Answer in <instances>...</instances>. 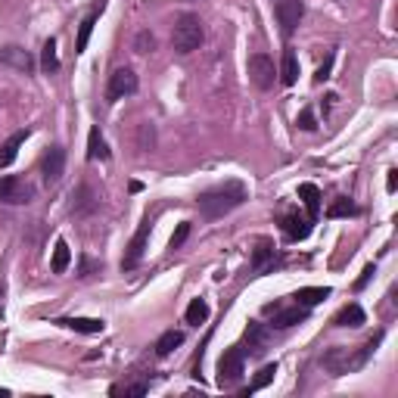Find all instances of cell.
I'll return each mask as SVG.
<instances>
[{"label":"cell","instance_id":"6da1fadb","mask_svg":"<svg viewBox=\"0 0 398 398\" xmlns=\"http://www.w3.org/2000/svg\"><path fill=\"white\" fill-rule=\"evenodd\" d=\"M246 196L249 193H246V184H243V181H224V184H218V187L199 193L196 205H199V212H202L209 221H215V218H224L228 212L240 209V205L246 202Z\"/></svg>","mask_w":398,"mask_h":398},{"label":"cell","instance_id":"7a4b0ae2","mask_svg":"<svg viewBox=\"0 0 398 398\" xmlns=\"http://www.w3.org/2000/svg\"><path fill=\"white\" fill-rule=\"evenodd\" d=\"M380 342H383V330H376V333L361 346V351H351L346 346H333V349L324 351L321 364H324V370H330L333 376L351 374V370H358V367H364V364H367V358L374 355Z\"/></svg>","mask_w":398,"mask_h":398},{"label":"cell","instance_id":"3957f363","mask_svg":"<svg viewBox=\"0 0 398 398\" xmlns=\"http://www.w3.org/2000/svg\"><path fill=\"white\" fill-rule=\"evenodd\" d=\"M202 41H205L202 19H199L196 13H181L177 22H175V31H171V44H175V50L181 53V56H187V53L202 47Z\"/></svg>","mask_w":398,"mask_h":398},{"label":"cell","instance_id":"277c9868","mask_svg":"<svg viewBox=\"0 0 398 398\" xmlns=\"http://www.w3.org/2000/svg\"><path fill=\"white\" fill-rule=\"evenodd\" d=\"M243 361H246V351L243 346H230L228 351L221 355V361H218V386H234L237 380L243 376Z\"/></svg>","mask_w":398,"mask_h":398},{"label":"cell","instance_id":"5b68a950","mask_svg":"<svg viewBox=\"0 0 398 398\" xmlns=\"http://www.w3.org/2000/svg\"><path fill=\"white\" fill-rule=\"evenodd\" d=\"M35 199V187L29 181L16 175H6L0 177V202H10V205H25Z\"/></svg>","mask_w":398,"mask_h":398},{"label":"cell","instance_id":"8992f818","mask_svg":"<svg viewBox=\"0 0 398 398\" xmlns=\"http://www.w3.org/2000/svg\"><path fill=\"white\" fill-rule=\"evenodd\" d=\"M274 59L268 56V53H252L249 56V81L255 84L258 90H271L274 88Z\"/></svg>","mask_w":398,"mask_h":398},{"label":"cell","instance_id":"52a82bcc","mask_svg":"<svg viewBox=\"0 0 398 398\" xmlns=\"http://www.w3.org/2000/svg\"><path fill=\"white\" fill-rule=\"evenodd\" d=\"M137 88H141V81H137L134 69H116L109 75V88H106V97L116 103V100H125L131 94H137Z\"/></svg>","mask_w":398,"mask_h":398},{"label":"cell","instance_id":"ba28073f","mask_svg":"<svg viewBox=\"0 0 398 398\" xmlns=\"http://www.w3.org/2000/svg\"><path fill=\"white\" fill-rule=\"evenodd\" d=\"M277 22H280V31L283 35H293V31L298 29V22H302L305 16V3L302 0H277Z\"/></svg>","mask_w":398,"mask_h":398},{"label":"cell","instance_id":"9c48e42d","mask_svg":"<svg viewBox=\"0 0 398 398\" xmlns=\"http://www.w3.org/2000/svg\"><path fill=\"white\" fill-rule=\"evenodd\" d=\"M150 230H152V221H150V218H143V224H141V228H137L134 240L128 243V252H125V258H122V268H125V271H131V268H137V264H141L143 252H147Z\"/></svg>","mask_w":398,"mask_h":398},{"label":"cell","instance_id":"30bf717a","mask_svg":"<svg viewBox=\"0 0 398 398\" xmlns=\"http://www.w3.org/2000/svg\"><path fill=\"white\" fill-rule=\"evenodd\" d=\"M97 209H100V196L94 193L90 184H81V187L75 190V196H72V215H75V218H88V215H94Z\"/></svg>","mask_w":398,"mask_h":398},{"label":"cell","instance_id":"8fae6325","mask_svg":"<svg viewBox=\"0 0 398 398\" xmlns=\"http://www.w3.org/2000/svg\"><path fill=\"white\" fill-rule=\"evenodd\" d=\"M311 224L315 221H311L308 215H298V212H283L280 215V228L289 240H305V237L311 234Z\"/></svg>","mask_w":398,"mask_h":398},{"label":"cell","instance_id":"7c38bea8","mask_svg":"<svg viewBox=\"0 0 398 398\" xmlns=\"http://www.w3.org/2000/svg\"><path fill=\"white\" fill-rule=\"evenodd\" d=\"M65 171V150L63 147H50L44 152V162H41V175L47 184H56Z\"/></svg>","mask_w":398,"mask_h":398},{"label":"cell","instance_id":"4fadbf2b","mask_svg":"<svg viewBox=\"0 0 398 398\" xmlns=\"http://www.w3.org/2000/svg\"><path fill=\"white\" fill-rule=\"evenodd\" d=\"M243 340H246V349H243V351H249V355H264L271 333H268V327H264V324L249 321V327H246V333H243Z\"/></svg>","mask_w":398,"mask_h":398},{"label":"cell","instance_id":"5bb4252c","mask_svg":"<svg viewBox=\"0 0 398 398\" xmlns=\"http://www.w3.org/2000/svg\"><path fill=\"white\" fill-rule=\"evenodd\" d=\"M277 264V252H274V243L271 240H258V246L252 249V271L255 274H264Z\"/></svg>","mask_w":398,"mask_h":398},{"label":"cell","instance_id":"9a60e30c","mask_svg":"<svg viewBox=\"0 0 398 398\" xmlns=\"http://www.w3.org/2000/svg\"><path fill=\"white\" fill-rule=\"evenodd\" d=\"M0 63L10 65V69H19V72H31V69H35V56H31L29 50H22V47H13V44L0 50Z\"/></svg>","mask_w":398,"mask_h":398},{"label":"cell","instance_id":"2e32d148","mask_svg":"<svg viewBox=\"0 0 398 398\" xmlns=\"http://www.w3.org/2000/svg\"><path fill=\"white\" fill-rule=\"evenodd\" d=\"M305 317H308V308H302V305H296V308H280V305H277L274 308V327L277 330L296 327V324H302Z\"/></svg>","mask_w":398,"mask_h":398},{"label":"cell","instance_id":"e0dca14e","mask_svg":"<svg viewBox=\"0 0 398 398\" xmlns=\"http://www.w3.org/2000/svg\"><path fill=\"white\" fill-rule=\"evenodd\" d=\"M56 324L75 330V333H103V327H106L100 317H59Z\"/></svg>","mask_w":398,"mask_h":398},{"label":"cell","instance_id":"ac0fdd59","mask_svg":"<svg viewBox=\"0 0 398 398\" xmlns=\"http://www.w3.org/2000/svg\"><path fill=\"white\" fill-rule=\"evenodd\" d=\"M298 199H302L311 221H317V215H321V190L315 184H298Z\"/></svg>","mask_w":398,"mask_h":398},{"label":"cell","instance_id":"d6986e66","mask_svg":"<svg viewBox=\"0 0 398 398\" xmlns=\"http://www.w3.org/2000/svg\"><path fill=\"white\" fill-rule=\"evenodd\" d=\"M25 137H29V131H16V134L10 137V141L0 147V168H10L13 162H16V156H19V147L25 143Z\"/></svg>","mask_w":398,"mask_h":398},{"label":"cell","instance_id":"ffe728a7","mask_svg":"<svg viewBox=\"0 0 398 398\" xmlns=\"http://www.w3.org/2000/svg\"><path fill=\"white\" fill-rule=\"evenodd\" d=\"M364 324H367V315H364V308L361 305H346V308L340 311V315H336V327H364Z\"/></svg>","mask_w":398,"mask_h":398},{"label":"cell","instance_id":"44dd1931","mask_svg":"<svg viewBox=\"0 0 398 398\" xmlns=\"http://www.w3.org/2000/svg\"><path fill=\"white\" fill-rule=\"evenodd\" d=\"M327 296H330V287H305V289H298L293 298L302 308H315V305H321Z\"/></svg>","mask_w":398,"mask_h":398},{"label":"cell","instance_id":"7402d4cb","mask_svg":"<svg viewBox=\"0 0 398 398\" xmlns=\"http://www.w3.org/2000/svg\"><path fill=\"white\" fill-rule=\"evenodd\" d=\"M177 346H184V333H181V330H165V333L159 336V342H156V355L168 358Z\"/></svg>","mask_w":398,"mask_h":398},{"label":"cell","instance_id":"603a6c76","mask_svg":"<svg viewBox=\"0 0 398 398\" xmlns=\"http://www.w3.org/2000/svg\"><path fill=\"white\" fill-rule=\"evenodd\" d=\"M112 152H109V143H106V137L100 134V128H90V134H88V159H109Z\"/></svg>","mask_w":398,"mask_h":398},{"label":"cell","instance_id":"cb8c5ba5","mask_svg":"<svg viewBox=\"0 0 398 398\" xmlns=\"http://www.w3.org/2000/svg\"><path fill=\"white\" fill-rule=\"evenodd\" d=\"M280 81L287 84V88L298 81V56H296V50L283 53V59H280Z\"/></svg>","mask_w":398,"mask_h":398},{"label":"cell","instance_id":"d4e9b609","mask_svg":"<svg viewBox=\"0 0 398 398\" xmlns=\"http://www.w3.org/2000/svg\"><path fill=\"white\" fill-rule=\"evenodd\" d=\"M184 321H187L190 327L205 324L209 321V302H205V298H193V302L187 305V311H184Z\"/></svg>","mask_w":398,"mask_h":398},{"label":"cell","instance_id":"484cf974","mask_svg":"<svg viewBox=\"0 0 398 398\" xmlns=\"http://www.w3.org/2000/svg\"><path fill=\"white\" fill-rule=\"evenodd\" d=\"M69 262H72V252H69V243H65V240H56V246H53V262H50L53 274H63V271H65V268H69Z\"/></svg>","mask_w":398,"mask_h":398},{"label":"cell","instance_id":"4316f807","mask_svg":"<svg viewBox=\"0 0 398 398\" xmlns=\"http://www.w3.org/2000/svg\"><path fill=\"white\" fill-rule=\"evenodd\" d=\"M94 25H97V13H90L81 25H78V38H75V53H84L88 50V41L94 35Z\"/></svg>","mask_w":398,"mask_h":398},{"label":"cell","instance_id":"83f0119b","mask_svg":"<svg viewBox=\"0 0 398 398\" xmlns=\"http://www.w3.org/2000/svg\"><path fill=\"white\" fill-rule=\"evenodd\" d=\"M346 215H358V205L349 196H336L327 209V218H346Z\"/></svg>","mask_w":398,"mask_h":398},{"label":"cell","instance_id":"f1b7e54d","mask_svg":"<svg viewBox=\"0 0 398 398\" xmlns=\"http://www.w3.org/2000/svg\"><path fill=\"white\" fill-rule=\"evenodd\" d=\"M41 69L47 72V75H53V72L59 69V56H56V41H50L44 44V53H41Z\"/></svg>","mask_w":398,"mask_h":398},{"label":"cell","instance_id":"f546056e","mask_svg":"<svg viewBox=\"0 0 398 398\" xmlns=\"http://www.w3.org/2000/svg\"><path fill=\"white\" fill-rule=\"evenodd\" d=\"M274 374H277V364H264V367L255 374V380L249 383V389H246V392H258V389H264L271 380H274Z\"/></svg>","mask_w":398,"mask_h":398},{"label":"cell","instance_id":"4dcf8cb0","mask_svg":"<svg viewBox=\"0 0 398 398\" xmlns=\"http://www.w3.org/2000/svg\"><path fill=\"white\" fill-rule=\"evenodd\" d=\"M147 383H125V386H112L109 395H147Z\"/></svg>","mask_w":398,"mask_h":398},{"label":"cell","instance_id":"1f68e13d","mask_svg":"<svg viewBox=\"0 0 398 398\" xmlns=\"http://www.w3.org/2000/svg\"><path fill=\"white\" fill-rule=\"evenodd\" d=\"M134 50L137 53H152L156 50V38H152L150 31H141V35L134 38Z\"/></svg>","mask_w":398,"mask_h":398},{"label":"cell","instance_id":"d6a6232c","mask_svg":"<svg viewBox=\"0 0 398 398\" xmlns=\"http://www.w3.org/2000/svg\"><path fill=\"white\" fill-rule=\"evenodd\" d=\"M187 237H190V221H181V224H177V230L171 234V243H168V246H171V249H181Z\"/></svg>","mask_w":398,"mask_h":398},{"label":"cell","instance_id":"836d02e7","mask_svg":"<svg viewBox=\"0 0 398 398\" xmlns=\"http://www.w3.org/2000/svg\"><path fill=\"white\" fill-rule=\"evenodd\" d=\"M333 53H327V59H324V63H321V69H317V75H315V81L317 84H321V81H327V78H330V69H333Z\"/></svg>","mask_w":398,"mask_h":398},{"label":"cell","instance_id":"e575fe53","mask_svg":"<svg viewBox=\"0 0 398 398\" xmlns=\"http://www.w3.org/2000/svg\"><path fill=\"white\" fill-rule=\"evenodd\" d=\"M298 128H302V131H315V128H317L315 112H311V109H302V112H298Z\"/></svg>","mask_w":398,"mask_h":398},{"label":"cell","instance_id":"d590c367","mask_svg":"<svg viewBox=\"0 0 398 398\" xmlns=\"http://www.w3.org/2000/svg\"><path fill=\"white\" fill-rule=\"evenodd\" d=\"M100 268H103V264H100L97 258H88V255H84V258H81V264H78V274L88 277V274H94V271H100Z\"/></svg>","mask_w":398,"mask_h":398},{"label":"cell","instance_id":"8d00e7d4","mask_svg":"<svg viewBox=\"0 0 398 398\" xmlns=\"http://www.w3.org/2000/svg\"><path fill=\"white\" fill-rule=\"evenodd\" d=\"M370 277H374V264H367V268L361 271V277H358V280H355V289H364V287H367V283H370Z\"/></svg>","mask_w":398,"mask_h":398},{"label":"cell","instance_id":"74e56055","mask_svg":"<svg viewBox=\"0 0 398 398\" xmlns=\"http://www.w3.org/2000/svg\"><path fill=\"white\" fill-rule=\"evenodd\" d=\"M386 187H389V193H395V187H398V171H389V181H386Z\"/></svg>","mask_w":398,"mask_h":398}]
</instances>
